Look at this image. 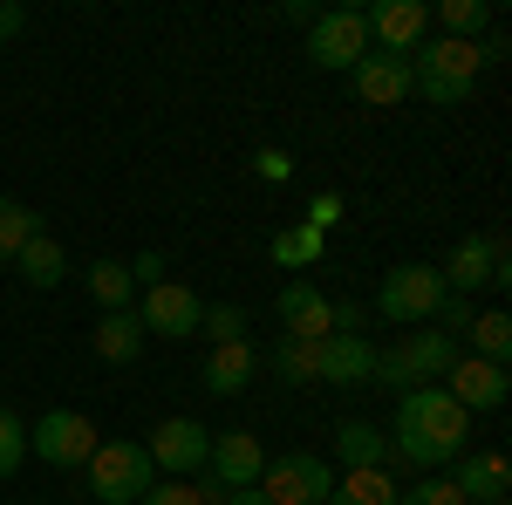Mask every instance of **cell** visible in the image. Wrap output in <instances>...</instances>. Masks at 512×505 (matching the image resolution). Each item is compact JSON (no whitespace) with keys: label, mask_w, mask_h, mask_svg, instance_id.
Here are the masks:
<instances>
[{"label":"cell","mask_w":512,"mask_h":505,"mask_svg":"<svg viewBox=\"0 0 512 505\" xmlns=\"http://www.w3.org/2000/svg\"><path fill=\"white\" fill-rule=\"evenodd\" d=\"M383 437H390V451L410 471H437V465H451V458L465 451L472 417H465L444 389L417 383V389H403V396H396V424L383 430Z\"/></svg>","instance_id":"1"},{"label":"cell","mask_w":512,"mask_h":505,"mask_svg":"<svg viewBox=\"0 0 512 505\" xmlns=\"http://www.w3.org/2000/svg\"><path fill=\"white\" fill-rule=\"evenodd\" d=\"M478 69H485V62H478V41L437 35V41H424V48L410 55V89H417L424 103H437V110H451V103L472 96Z\"/></svg>","instance_id":"2"},{"label":"cell","mask_w":512,"mask_h":505,"mask_svg":"<svg viewBox=\"0 0 512 505\" xmlns=\"http://www.w3.org/2000/svg\"><path fill=\"white\" fill-rule=\"evenodd\" d=\"M151 485H158V465H151V451L137 437H103L89 451V492H96V505H137Z\"/></svg>","instance_id":"3"},{"label":"cell","mask_w":512,"mask_h":505,"mask_svg":"<svg viewBox=\"0 0 512 505\" xmlns=\"http://www.w3.org/2000/svg\"><path fill=\"white\" fill-rule=\"evenodd\" d=\"M444 301H451V287H444V273L424 267V260L390 267V273H383V287H376V314L396 321V328H431Z\"/></svg>","instance_id":"4"},{"label":"cell","mask_w":512,"mask_h":505,"mask_svg":"<svg viewBox=\"0 0 512 505\" xmlns=\"http://www.w3.org/2000/svg\"><path fill=\"white\" fill-rule=\"evenodd\" d=\"M260 492L274 505H328L335 471L321 465L315 451H280V458H267V471H260Z\"/></svg>","instance_id":"5"},{"label":"cell","mask_w":512,"mask_h":505,"mask_svg":"<svg viewBox=\"0 0 512 505\" xmlns=\"http://www.w3.org/2000/svg\"><path fill=\"white\" fill-rule=\"evenodd\" d=\"M308 55H315L321 69L349 76L355 62L369 55V21H362V7H321L315 28H308Z\"/></svg>","instance_id":"6"},{"label":"cell","mask_w":512,"mask_h":505,"mask_svg":"<svg viewBox=\"0 0 512 505\" xmlns=\"http://www.w3.org/2000/svg\"><path fill=\"white\" fill-rule=\"evenodd\" d=\"M444 273V287L465 301V294H478V287H506L512 267H506V233H472V239H458L451 246V267H437Z\"/></svg>","instance_id":"7"},{"label":"cell","mask_w":512,"mask_h":505,"mask_svg":"<svg viewBox=\"0 0 512 505\" xmlns=\"http://www.w3.org/2000/svg\"><path fill=\"white\" fill-rule=\"evenodd\" d=\"M28 451L55 471H76V465H89V451H96V424H89L82 410H48V417H35V430H28Z\"/></svg>","instance_id":"8"},{"label":"cell","mask_w":512,"mask_h":505,"mask_svg":"<svg viewBox=\"0 0 512 505\" xmlns=\"http://www.w3.org/2000/svg\"><path fill=\"white\" fill-rule=\"evenodd\" d=\"M362 21H369V48H383V55H417L431 41L424 0H376V7H362Z\"/></svg>","instance_id":"9"},{"label":"cell","mask_w":512,"mask_h":505,"mask_svg":"<svg viewBox=\"0 0 512 505\" xmlns=\"http://www.w3.org/2000/svg\"><path fill=\"white\" fill-rule=\"evenodd\" d=\"M198 314H205V301H198L185 280H158V287H144V308H137V321H144V335L185 342V335H198Z\"/></svg>","instance_id":"10"},{"label":"cell","mask_w":512,"mask_h":505,"mask_svg":"<svg viewBox=\"0 0 512 505\" xmlns=\"http://www.w3.org/2000/svg\"><path fill=\"white\" fill-rule=\"evenodd\" d=\"M260 471H267V444H260L253 430H219V437H212V451H205V478H212L219 492L260 485Z\"/></svg>","instance_id":"11"},{"label":"cell","mask_w":512,"mask_h":505,"mask_svg":"<svg viewBox=\"0 0 512 505\" xmlns=\"http://www.w3.org/2000/svg\"><path fill=\"white\" fill-rule=\"evenodd\" d=\"M151 465H158V478H185V471L205 465V451H212V430L198 424V417H164L158 430H151Z\"/></svg>","instance_id":"12"},{"label":"cell","mask_w":512,"mask_h":505,"mask_svg":"<svg viewBox=\"0 0 512 505\" xmlns=\"http://www.w3.org/2000/svg\"><path fill=\"white\" fill-rule=\"evenodd\" d=\"M376 376V342L369 335H321L315 342V383L328 389H355Z\"/></svg>","instance_id":"13"},{"label":"cell","mask_w":512,"mask_h":505,"mask_svg":"<svg viewBox=\"0 0 512 505\" xmlns=\"http://www.w3.org/2000/svg\"><path fill=\"white\" fill-rule=\"evenodd\" d=\"M349 89H355V103H369V110H396V103L410 96V55L369 48V55L349 69Z\"/></svg>","instance_id":"14"},{"label":"cell","mask_w":512,"mask_h":505,"mask_svg":"<svg viewBox=\"0 0 512 505\" xmlns=\"http://www.w3.org/2000/svg\"><path fill=\"white\" fill-rule=\"evenodd\" d=\"M274 314H280V328H287L294 342H321V335H335V301L321 294L315 280H287L280 301H274Z\"/></svg>","instance_id":"15"},{"label":"cell","mask_w":512,"mask_h":505,"mask_svg":"<svg viewBox=\"0 0 512 505\" xmlns=\"http://www.w3.org/2000/svg\"><path fill=\"white\" fill-rule=\"evenodd\" d=\"M444 383H451V389H444V396H451V403H458L465 417H472V410H499V403H506V396H512L506 369H499V362H478V355H458Z\"/></svg>","instance_id":"16"},{"label":"cell","mask_w":512,"mask_h":505,"mask_svg":"<svg viewBox=\"0 0 512 505\" xmlns=\"http://www.w3.org/2000/svg\"><path fill=\"white\" fill-rule=\"evenodd\" d=\"M451 465H458V471H451V492H458L465 505H492V499H506V492H512V471H506L499 451H458Z\"/></svg>","instance_id":"17"},{"label":"cell","mask_w":512,"mask_h":505,"mask_svg":"<svg viewBox=\"0 0 512 505\" xmlns=\"http://www.w3.org/2000/svg\"><path fill=\"white\" fill-rule=\"evenodd\" d=\"M403 369H410V376H417V383H431V376H451V362H458V335H444V328H410V335H403Z\"/></svg>","instance_id":"18"},{"label":"cell","mask_w":512,"mask_h":505,"mask_svg":"<svg viewBox=\"0 0 512 505\" xmlns=\"http://www.w3.org/2000/svg\"><path fill=\"white\" fill-rule=\"evenodd\" d=\"M89 349L103 355V362H137L144 355V321H137V308H117V314H103L96 328H89Z\"/></svg>","instance_id":"19"},{"label":"cell","mask_w":512,"mask_h":505,"mask_svg":"<svg viewBox=\"0 0 512 505\" xmlns=\"http://www.w3.org/2000/svg\"><path fill=\"white\" fill-rule=\"evenodd\" d=\"M335 458L349 471H383V458H390V437L369 424V417H349V424L335 430Z\"/></svg>","instance_id":"20"},{"label":"cell","mask_w":512,"mask_h":505,"mask_svg":"<svg viewBox=\"0 0 512 505\" xmlns=\"http://www.w3.org/2000/svg\"><path fill=\"white\" fill-rule=\"evenodd\" d=\"M253 369H260V349L253 342H226V349H212V362H205V389L212 396H239V389L253 383Z\"/></svg>","instance_id":"21"},{"label":"cell","mask_w":512,"mask_h":505,"mask_svg":"<svg viewBox=\"0 0 512 505\" xmlns=\"http://www.w3.org/2000/svg\"><path fill=\"white\" fill-rule=\"evenodd\" d=\"M14 267H21V280H28V287H41V294H48V287H62V273H69V253H62V246H55L48 233H35L28 246H21V253H14Z\"/></svg>","instance_id":"22"},{"label":"cell","mask_w":512,"mask_h":505,"mask_svg":"<svg viewBox=\"0 0 512 505\" xmlns=\"http://www.w3.org/2000/svg\"><path fill=\"white\" fill-rule=\"evenodd\" d=\"M130 294H137V280H130L123 260H89V301H96L103 314L130 308Z\"/></svg>","instance_id":"23"},{"label":"cell","mask_w":512,"mask_h":505,"mask_svg":"<svg viewBox=\"0 0 512 505\" xmlns=\"http://www.w3.org/2000/svg\"><path fill=\"white\" fill-rule=\"evenodd\" d=\"M328 505H396V478L390 471H349V478H335Z\"/></svg>","instance_id":"24"},{"label":"cell","mask_w":512,"mask_h":505,"mask_svg":"<svg viewBox=\"0 0 512 505\" xmlns=\"http://www.w3.org/2000/svg\"><path fill=\"white\" fill-rule=\"evenodd\" d=\"M465 335H472V355H478V362H499V369H506V355H512V314L506 308L472 314V328H465Z\"/></svg>","instance_id":"25"},{"label":"cell","mask_w":512,"mask_h":505,"mask_svg":"<svg viewBox=\"0 0 512 505\" xmlns=\"http://www.w3.org/2000/svg\"><path fill=\"white\" fill-rule=\"evenodd\" d=\"M41 233V219L21 205V198H0V267H14V253Z\"/></svg>","instance_id":"26"},{"label":"cell","mask_w":512,"mask_h":505,"mask_svg":"<svg viewBox=\"0 0 512 505\" xmlns=\"http://www.w3.org/2000/svg\"><path fill=\"white\" fill-rule=\"evenodd\" d=\"M437 21H444V35H451V41H478L485 28H492V0H444Z\"/></svg>","instance_id":"27"},{"label":"cell","mask_w":512,"mask_h":505,"mask_svg":"<svg viewBox=\"0 0 512 505\" xmlns=\"http://www.w3.org/2000/svg\"><path fill=\"white\" fill-rule=\"evenodd\" d=\"M274 260L287 273L315 267V260H321V233H315V226H287V233H274Z\"/></svg>","instance_id":"28"},{"label":"cell","mask_w":512,"mask_h":505,"mask_svg":"<svg viewBox=\"0 0 512 505\" xmlns=\"http://www.w3.org/2000/svg\"><path fill=\"white\" fill-rule=\"evenodd\" d=\"M198 335H205L212 349H226V342H246V308H233V301L205 308V314H198Z\"/></svg>","instance_id":"29"},{"label":"cell","mask_w":512,"mask_h":505,"mask_svg":"<svg viewBox=\"0 0 512 505\" xmlns=\"http://www.w3.org/2000/svg\"><path fill=\"white\" fill-rule=\"evenodd\" d=\"M274 369H280V383H315V342H294V335H280Z\"/></svg>","instance_id":"30"},{"label":"cell","mask_w":512,"mask_h":505,"mask_svg":"<svg viewBox=\"0 0 512 505\" xmlns=\"http://www.w3.org/2000/svg\"><path fill=\"white\" fill-rule=\"evenodd\" d=\"M28 458V424L14 417V410H0V478H14Z\"/></svg>","instance_id":"31"},{"label":"cell","mask_w":512,"mask_h":505,"mask_svg":"<svg viewBox=\"0 0 512 505\" xmlns=\"http://www.w3.org/2000/svg\"><path fill=\"white\" fill-rule=\"evenodd\" d=\"M396 505H465L451 492V478H417L410 492H396Z\"/></svg>","instance_id":"32"},{"label":"cell","mask_w":512,"mask_h":505,"mask_svg":"<svg viewBox=\"0 0 512 505\" xmlns=\"http://www.w3.org/2000/svg\"><path fill=\"white\" fill-rule=\"evenodd\" d=\"M369 383H383V389L403 396V389H417V376L403 369V355H396V349H376V376H369Z\"/></svg>","instance_id":"33"},{"label":"cell","mask_w":512,"mask_h":505,"mask_svg":"<svg viewBox=\"0 0 512 505\" xmlns=\"http://www.w3.org/2000/svg\"><path fill=\"white\" fill-rule=\"evenodd\" d=\"M137 505H198V492L185 485V478H158V485H151Z\"/></svg>","instance_id":"34"},{"label":"cell","mask_w":512,"mask_h":505,"mask_svg":"<svg viewBox=\"0 0 512 505\" xmlns=\"http://www.w3.org/2000/svg\"><path fill=\"white\" fill-rule=\"evenodd\" d=\"M253 164H260V178H267V185H287V178H294V157H287V151H274V144H267V151L253 157Z\"/></svg>","instance_id":"35"},{"label":"cell","mask_w":512,"mask_h":505,"mask_svg":"<svg viewBox=\"0 0 512 505\" xmlns=\"http://www.w3.org/2000/svg\"><path fill=\"white\" fill-rule=\"evenodd\" d=\"M130 280H144V287H158V280H164V253H158V246H144V253L130 260Z\"/></svg>","instance_id":"36"},{"label":"cell","mask_w":512,"mask_h":505,"mask_svg":"<svg viewBox=\"0 0 512 505\" xmlns=\"http://www.w3.org/2000/svg\"><path fill=\"white\" fill-rule=\"evenodd\" d=\"M437 321H444V335H465V328H472V301H458V294H451V301L437 308Z\"/></svg>","instance_id":"37"},{"label":"cell","mask_w":512,"mask_h":505,"mask_svg":"<svg viewBox=\"0 0 512 505\" xmlns=\"http://www.w3.org/2000/svg\"><path fill=\"white\" fill-rule=\"evenodd\" d=\"M21 28H28V7L21 0H0V41H14Z\"/></svg>","instance_id":"38"},{"label":"cell","mask_w":512,"mask_h":505,"mask_svg":"<svg viewBox=\"0 0 512 505\" xmlns=\"http://www.w3.org/2000/svg\"><path fill=\"white\" fill-rule=\"evenodd\" d=\"M219 505H274V499H267L260 485H239V492H226V499H219Z\"/></svg>","instance_id":"39"},{"label":"cell","mask_w":512,"mask_h":505,"mask_svg":"<svg viewBox=\"0 0 512 505\" xmlns=\"http://www.w3.org/2000/svg\"><path fill=\"white\" fill-rule=\"evenodd\" d=\"M315 14L321 7H308V0H287V7H280V21H308V28H315Z\"/></svg>","instance_id":"40"},{"label":"cell","mask_w":512,"mask_h":505,"mask_svg":"<svg viewBox=\"0 0 512 505\" xmlns=\"http://www.w3.org/2000/svg\"><path fill=\"white\" fill-rule=\"evenodd\" d=\"M492 505H506V499H492Z\"/></svg>","instance_id":"41"}]
</instances>
